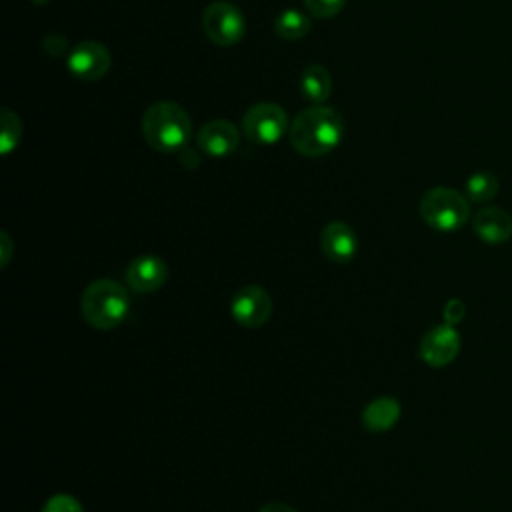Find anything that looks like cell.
Returning a JSON list of instances; mask_svg holds the SVG:
<instances>
[{"label": "cell", "mask_w": 512, "mask_h": 512, "mask_svg": "<svg viewBox=\"0 0 512 512\" xmlns=\"http://www.w3.org/2000/svg\"><path fill=\"white\" fill-rule=\"evenodd\" d=\"M400 404L392 396H378L362 410V424L370 432H386L400 418Z\"/></svg>", "instance_id": "5bb4252c"}, {"label": "cell", "mask_w": 512, "mask_h": 512, "mask_svg": "<svg viewBox=\"0 0 512 512\" xmlns=\"http://www.w3.org/2000/svg\"><path fill=\"white\" fill-rule=\"evenodd\" d=\"M130 310V298L122 284L100 278L86 286L80 298L82 318L96 330H112L124 322Z\"/></svg>", "instance_id": "3957f363"}, {"label": "cell", "mask_w": 512, "mask_h": 512, "mask_svg": "<svg viewBox=\"0 0 512 512\" xmlns=\"http://www.w3.org/2000/svg\"><path fill=\"white\" fill-rule=\"evenodd\" d=\"M344 134V120L338 110L324 104H314L300 110L290 122L288 140L292 148L308 158H318L332 152Z\"/></svg>", "instance_id": "6da1fadb"}, {"label": "cell", "mask_w": 512, "mask_h": 512, "mask_svg": "<svg viewBox=\"0 0 512 512\" xmlns=\"http://www.w3.org/2000/svg\"><path fill=\"white\" fill-rule=\"evenodd\" d=\"M472 230L486 244H500L512 236V216L498 206L482 208L472 216Z\"/></svg>", "instance_id": "4fadbf2b"}, {"label": "cell", "mask_w": 512, "mask_h": 512, "mask_svg": "<svg viewBox=\"0 0 512 512\" xmlns=\"http://www.w3.org/2000/svg\"><path fill=\"white\" fill-rule=\"evenodd\" d=\"M34 2H38V4H42V2H46V0H34Z\"/></svg>", "instance_id": "603a6c76"}, {"label": "cell", "mask_w": 512, "mask_h": 512, "mask_svg": "<svg viewBox=\"0 0 512 512\" xmlns=\"http://www.w3.org/2000/svg\"><path fill=\"white\" fill-rule=\"evenodd\" d=\"M258 512H298V510L292 508L290 504H284V502H268Z\"/></svg>", "instance_id": "7402d4cb"}, {"label": "cell", "mask_w": 512, "mask_h": 512, "mask_svg": "<svg viewBox=\"0 0 512 512\" xmlns=\"http://www.w3.org/2000/svg\"><path fill=\"white\" fill-rule=\"evenodd\" d=\"M320 248L334 264H348L358 252L356 232L346 222H330L320 232Z\"/></svg>", "instance_id": "7c38bea8"}, {"label": "cell", "mask_w": 512, "mask_h": 512, "mask_svg": "<svg viewBox=\"0 0 512 512\" xmlns=\"http://www.w3.org/2000/svg\"><path fill=\"white\" fill-rule=\"evenodd\" d=\"M300 92L312 104H324L332 92V78L322 64H308L300 76Z\"/></svg>", "instance_id": "9a60e30c"}, {"label": "cell", "mask_w": 512, "mask_h": 512, "mask_svg": "<svg viewBox=\"0 0 512 512\" xmlns=\"http://www.w3.org/2000/svg\"><path fill=\"white\" fill-rule=\"evenodd\" d=\"M42 512H84L82 504L68 494H54L46 500Z\"/></svg>", "instance_id": "ffe728a7"}, {"label": "cell", "mask_w": 512, "mask_h": 512, "mask_svg": "<svg viewBox=\"0 0 512 512\" xmlns=\"http://www.w3.org/2000/svg\"><path fill=\"white\" fill-rule=\"evenodd\" d=\"M288 130V116L284 108L274 102L254 104L242 118V132L250 142L260 146H272L280 142Z\"/></svg>", "instance_id": "5b68a950"}, {"label": "cell", "mask_w": 512, "mask_h": 512, "mask_svg": "<svg viewBox=\"0 0 512 512\" xmlns=\"http://www.w3.org/2000/svg\"><path fill=\"white\" fill-rule=\"evenodd\" d=\"M460 352V334L452 324L432 326L420 340L418 354L432 368L448 366Z\"/></svg>", "instance_id": "ba28073f"}, {"label": "cell", "mask_w": 512, "mask_h": 512, "mask_svg": "<svg viewBox=\"0 0 512 512\" xmlns=\"http://www.w3.org/2000/svg\"><path fill=\"white\" fill-rule=\"evenodd\" d=\"M202 28L204 34L216 44V46H234L236 42L242 40L246 22L240 12L232 2L226 0H216L204 8L202 14Z\"/></svg>", "instance_id": "8992f818"}, {"label": "cell", "mask_w": 512, "mask_h": 512, "mask_svg": "<svg viewBox=\"0 0 512 512\" xmlns=\"http://www.w3.org/2000/svg\"><path fill=\"white\" fill-rule=\"evenodd\" d=\"M418 212L430 228L454 232L470 220V200L454 188L434 186L420 198Z\"/></svg>", "instance_id": "277c9868"}, {"label": "cell", "mask_w": 512, "mask_h": 512, "mask_svg": "<svg viewBox=\"0 0 512 512\" xmlns=\"http://www.w3.org/2000/svg\"><path fill=\"white\" fill-rule=\"evenodd\" d=\"M500 190V180L496 174L492 172H474L468 176L466 184H464V196L470 200V202H476V204H484V202H490L496 198Z\"/></svg>", "instance_id": "2e32d148"}, {"label": "cell", "mask_w": 512, "mask_h": 512, "mask_svg": "<svg viewBox=\"0 0 512 512\" xmlns=\"http://www.w3.org/2000/svg\"><path fill=\"white\" fill-rule=\"evenodd\" d=\"M464 312H466V306L462 300L458 298H452L446 306H444V320L446 324H458L462 318H464Z\"/></svg>", "instance_id": "44dd1931"}, {"label": "cell", "mask_w": 512, "mask_h": 512, "mask_svg": "<svg viewBox=\"0 0 512 512\" xmlns=\"http://www.w3.org/2000/svg\"><path fill=\"white\" fill-rule=\"evenodd\" d=\"M196 144L206 156L224 158L238 148L240 132L230 120H212L198 130Z\"/></svg>", "instance_id": "8fae6325"}, {"label": "cell", "mask_w": 512, "mask_h": 512, "mask_svg": "<svg viewBox=\"0 0 512 512\" xmlns=\"http://www.w3.org/2000/svg\"><path fill=\"white\" fill-rule=\"evenodd\" d=\"M302 2H304V8L308 10V14L316 16V18H332L346 4V0H302Z\"/></svg>", "instance_id": "d6986e66"}, {"label": "cell", "mask_w": 512, "mask_h": 512, "mask_svg": "<svg viewBox=\"0 0 512 512\" xmlns=\"http://www.w3.org/2000/svg\"><path fill=\"white\" fill-rule=\"evenodd\" d=\"M0 152L2 154H8L10 150H14L20 142V136H22V122L20 118L4 108L2 114H0Z\"/></svg>", "instance_id": "ac0fdd59"}, {"label": "cell", "mask_w": 512, "mask_h": 512, "mask_svg": "<svg viewBox=\"0 0 512 512\" xmlns=\"http://www.w3.org/2000/svg\"><path fill=\"white\" fill-rule=\"evenodd\" d=\"M142 136L148 146L160 152L182 150L192 136V120L176 102H156L142 114Z\"/></svg>", "instance_id": "7a4b0ae2"}, {"label": "cell", "mask_w": 512, "mask_h": 512, "mask_svg": "<svg viewBox=\"0 0 512 512\" xmlns=\"http://www.w3.org/2000/svg\"><path fill=\"white\" fill-rule=\"evenodd\" d=\"M126 284L138 294L156 292L168 278V266L160 256L144 254L134 258L126 268Z\"/></svg>", "instance_id": "30bf717a"}, {"label": "cell", "mask_w": 512, "mask_h": 512, "mask_svg": "<svg viewBox=\"0 0 512 512\" xmlns=\"http://www.w3.org/2000/svg\"><path fill=\"white\" fill-rule=\"evenodd\" d=\"M230 312L240 326L260 328L272 316V298L262 286L248 284L232 296Z\"/></svg>", "instance_id": "52a82bcc"}, {"label": "cell", "mask_w": 512, "mask_h": 512, "mask_svg": "<svg viewBox=\"0 0 512 512\" xmlns=\"http://www.w3.org/2000/svg\"><path fill=\"white\" fill-rule=\"evenodd\" d=\"M110 64L112 58L108 48L96 40L80 42L68 56V70L84 82L100 80L110 70Z\"/></svg>", "instance_id": "9c48e42d"}, {"label": "cell", "mask_w": 512, "mask_h": 512, "mask_svg": "<svg viewBox=\"0 0 512 512\" xmlns=\"http://www.w3.org/2000/svg\"><path fill=\"white\" fill-rule=\"evenodd\" d=\"M310 30V18L300 10H284L274 20V32L276 36L284 40H300Z\"/></svg>", "instance_id": "e0dca14e"}]
</instances>
